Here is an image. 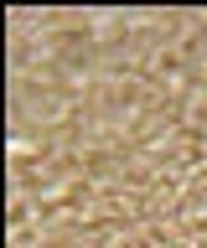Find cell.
<instances>
[]
</instances>
